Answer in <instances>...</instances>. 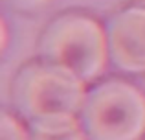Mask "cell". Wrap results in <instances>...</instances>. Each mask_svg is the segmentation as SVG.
<instances>
[{
    "label": "cell",
    "instance_id": "52a82bcc",
    "mask_svg": "<svg viewBox=\"0 0 145 140\" xmlns=\"http://www.w3.org/2000/svg\"><path fill=\"white\" fill-rule=\"evenodd\" d=\"M11 2L20 9H39V7L46 6L52 0H11Z\"/></svg>",
    "mask_w": 145,
    "mask_h": 140
},
{
    "label": "cell",
    "instance_id": "3957f363",
    "mask_svg": "<svg viewBox=\"0 0 145 140\" xmlns=\"http://www.w3.org/2000/svg\"><path fill=\"white\" fill-rule=\"evenodd\" d=\"M81 126L88 140H140L145 135V94L110 79L86 94Z\"/></svg>",
    "mask_w": 145,
    "mask_h": 140
},
{
    "label": "cell",
    "instance_id": "7a4b0ae2",
    "mask_svg": "<svg viewBox=\"0 0 145 140\" xmlns=\"http://www.w3.org/2000/svg\"><path fill=\"white\" fill-rule=\"evenodd\" d=\"M86 94L85 81L48 63L22 68L13 87L15 105L29 124L81 114Z\"/></svg>",
    "mask_w": 145,
    "mask_h": 140
},
{
    "label": "cell",
    "instance_id": "6da1fadb",
    "mask_svg": "<svg viewBox=\"0 0 145 140\" xmlns=\"http://www.w3.org/2000/svg\"><path fill=\"white\" fill-rule=\"evenodd\" d=\"M42 63L59 66L90 83L105 72L108 37L97 20L85 15H61L46 28L39 44Z\"/></svg>",
    "mask_w": 145,
    "mask_h": 140
},
{
    "label": "cell",
    "instance_id": "277c9868",
    "mask_svg": "<svg viewBox=\"0 0 145 140\" xmlns=\"http://www.w3.org/2000/svg\"><path fill=\"white\" fill-rule=\"evenodd\" d=\"M108 54L123 72H145V6H134L118 13L106 28Z\"/></svg>",
    "mask_w": 145,
    "mask_h": 140
},
{
    "label": "cell",
    "instance_id": "5b68a950",
    "mask_svg": "<svg viewBox=\"0 0 145 140\" xmlns=\"http://www.w3.org/2000/svg\"><path fill=\"white\" fill-rule=\"evenodd\" d=\"M29 127L31 140H88L77 116L37 122L29 124Z\"/></svg>",
    "mask_w": 145,
    "mask_h": 140
},
{
    "label": "cell",
    "instance_id": "8992f818",
    "mask_svg": "<svg viewBox=\"0 0 145 140\" xmlns=\"http://www.w3.org/2000/svg\"><path fill=\"white\" fill-rule=\"evenodd\" d=\"M0 140H31L28 131L15 116L4 112L0 118Z\"/></svg>",
    "mask_w": 145,
    "mask_h": 140
},
{
    "label": "cell",
    "instance_id": "ba28073f",
    "mask_svg": "<svg viewBox=\"0 0 145 140\" xmlns=\"http://www.w3.org/2000/svg\"><path fill=\"white\" fill-rule=\"evenodd\" d=\"M140 6H145V0H142V2H140Z\"/></svg>",
    "mask_w": 145,
    "mask_h": 140
}]
</instances>
